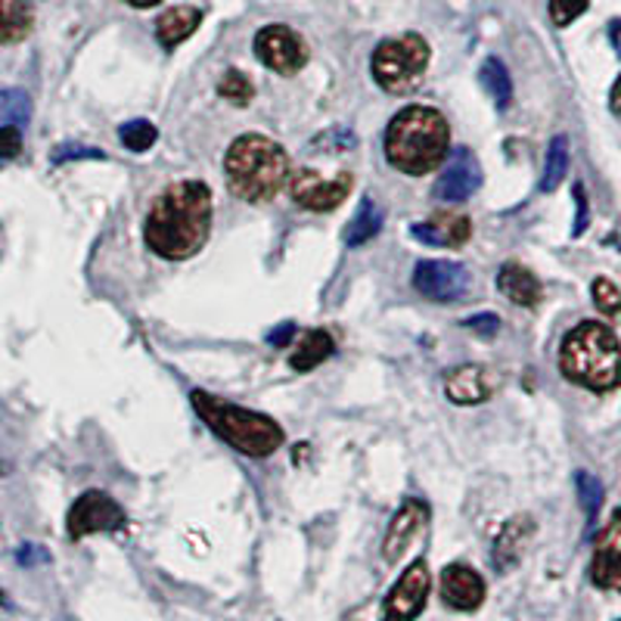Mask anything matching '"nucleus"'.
I'll list each match as a JSON object with an SVG mask.
<instances>
[{
  "instance_id": "19",
  "label": "nucleus",
  "mask_w": 621,
  "mask_h": 621,
  "mask_svg": "<svg viewBox=\"0 0 621 621\" xmlns=\"http://www.w3.org/2000/svg\"><path fill=\"white\" fill-rule=\"evenodd\" d=\"M497 289L513 301V305H522V308H535L541 296H544L541 280H537L529 268H522L519 261H507V264L497 271Z\"/></svg>"
},
{
  "instance_id": "26",
  "label": "nucleus",
  "mask_w": 621,
  "mask_h": 621,
  "mask_svg": "<svg viewBox=\"0 0 621 621\" xmlns=\"http://www.w3.org/2000/svg\"><path fill=\"white\" fill-rule=\"evenodd\" d=\"M32 119V97L20 87H7L0 90V128L3 125H25Z\"/></svg>"
},
{
  "instance_id": "27",
  "label": "nucleus",
  "mask_w": 621,
  "mask_h": 621,
  "mask_svg": "<svg viewBox=\"0 0 621 621\" xmlns=\"http://www.w3.org/2000/svg\"><path fill=\"white\" fill-rule=\"evenodd\" d=\"M218 94H221L224 100L236 103V107H246V103L252 100L256 87H252V82H249L239 69H227V72L221 75V82H218Z\"/></svg>"
},
{
  "instance_id": "3",
  "label": "nucleus",
  "mask_w": 621,
  "mask_h": 621,
  "mask_svg": "<svg viewBox=\"0 0 621 621\" xmlns=\"http://www.w3.org/2000/svg\"><path fill=\"white\" fill-rule=\"evenodd\" d=\"M450 131L445 115L432 107L401 109L386 128V159L405 174H426L445 162Z\"/></svg>"
},
{
  "instance_id": "21",
  "label": "nucleus",
  "mask_w": 621,
  "mask_h": 621,
  "mask_svg": "<svg viewBox=\"0 0 621 621\" xmlns=\"http://www.w3.org/2000/svg\"><path fill=\"white\" fill-rule=\"evenodd\" d=\"M35 13L28 0H0V44H20L32 35Z\"/></svg>"
},
{
  "instance_id": "30",
  "label": "nucleus",
  "mask_w": 621,
  "mask_h": 621,
  "mask_svg": "<svg viewBox=\"0 0 621 621\" xmlns=\"http://www.w3.org/2000/svg\"><path fill=\"white\" fill-rule=\"evenodd\" d=\"M575 485H579V500L581 507H584V513H587V519H597L603 507V482L597 475H591V472H579V475H575Z\"/></svg>"
},
{
  "instance_id": "2",
  "label": "nucleus",
  "mask_w": 621,
  "mask_h": 621,
  "mask_svg": "<svg viewBox=\"0 0 621 621\" xmlns=\"http://www.w3.org/2000/svg\"><path fill=\"white\" fill-rule=\"evenodd\" d=\"M289 156L264 134H243L224 156V181L243 202H268L289 184Z\"/></svg>"
},
{
  "instance_id": "11",
  "label": "nucleus",
  "mask_w": 621,
  "mask_h": 621,
  "mask_svg": "<svg viewBox=\"0 0 621 621\" xmlns=\"http://www.w3.org/2000/svg\"><path fill=\"white\" fill-rule=\"evenodd\" d=\"M413 286L432 301H457L470 289V271L454 261H420L413 271Z\"/></svg>"
},
{
  "instance_id": "33",
  "label": "nucleus",
  "mask_w": 621,
  "mask_h": 621,
  "mask_svg": "<svg viewBox=\"0 0 621 621\" xmlns=\"http://www.w3.org/2000/svg\"><path fill=\"white\" fill-rule=\"evenodd\" d=\"M22 152V131L16 125L0 128V159H16Z\"/></svg>"
},
{
  "instance_id": "24",
  "label": "nucleus",
  "mask_w": 621,
  "mask_h": 621,
  "mask_svg": "<svg viewBox=\"0 0 621 621\" xmlns=\"http://www.w3.org/2000/svg\"><path fill=\"white\" fill-rule=\"evenodd\" d=\"M383 231V209L373 202V199H361V209L355 214V221L348 224V231H345V243L348 246H364L370 243L373 236H380Z\"/></svg>"
},
{
  "instance_id": "14",
  "label": "nucleus",
  "mask_w": 621,
  "mask_h": 621,
  "mask_svg": "<svg viewBox=\"0 0 621 621\" xmlns=\"http://www.w3.org/2000/svg\"><path fill=\"white\" fill-rule=\"evenodd\" d=\"M485 579L467 566V562H450L442 572V600L457 612H475L485 603Z\"/></svg>"
},
{
  "instance_id": "6",
  "label": "nucleus",
  "mask_w": 621,
  "mask_h": 621,
  "mask_svg": "<svg viewBox=\"0 0 621 621\" xmlns=\"http://www.w3.org/2000/svg\"><path fill=\"white\" fill-rule=\"evenodd\" d=\"M373 78L388 94H410L429 69V44L420 35L388 38L373 50Z\"/></svg>"
},
{
  "instance_id": "13",
  "label": "nucleus",
  "mask_w": 621,
  "mask_h": 621,
  "mask_svg": "<svg viewBox=\"0 0 621 621\" xmlns=\"http://www.w3.org/2000/svg\"><path fill=\"white\" fill-rule=\"evenodd\" d=\"M591 581L600 591H619L621 594V507L612 513L609 525L597 537L594 562H591Z\"/></svg>"
},
{
  "instance_id": "16",
  "label": "nucleus",
  "mask_w": 621,
  "mask_h": 621,
  "mask_svg": "<svg viewBox=\"0 0 621 621\" xmlns=\"http://www.w3.org/2000/svg\"><path fill=\"white\" fill-rule=\"evenodd\" d=\"M413 239L426 243V246H445V249H460L467 246V239L472 236V224L467 214H450L438 212L432 214L429 221H420L410 227Z\"/></svg>"
},
{
  "instance_id": "17",
  "label": "nucleus",
  "mask_w": 621,
  "mask_h": 621,
  "mask_svg": "<svg viewBox=\"0 0 621 621\" xmlns=\"http://www.w3.org/2000/svg\"><path fill=\"white\" fill-rule=\"evenodd\" d=\"M532 535H535V519H532V516H513V519L500 529V535L494 541L492 550L494 569H497L500 575H504V572H513L516 566H519V559L525 554Z\"/></svg>"
},
{
  "instance_id": "42",
  "label": "nucleus",
  "mask_w": 621,
  "mask_h": 621,
  "mask_svg": "<svg viewBox=\"0 0 621 621\" xmlns=\"http://www.w3.org/2000/svg\"><path fill=\"white\" fill-rule=\"evenodd\" d=\"M0 472H3V470H0Z\"/></svg>"
},
{
  "instance_id": "41",
  "label": "nucleus",
  "mask_w": 621,
  "mask_h": 621,
  "mask_svg": "<svg viewBox=\"0 0 621 621\" xmlns=\"http://www.w3.org/2000/svg\"><path fill=\"white\" fill-rule=\"evenodd\" d=\"M0 603H3V591H0Z\"/></svg>"
},
{
  "instance_id": "22",
  "label": "nucleus",
  "mask_w": 621,
  "mask_h": 621,
  "mask_svg": "<svg viewBox=\"0 0 621 621\" xmlns=\"http://www.w3.org/2000/svg\"><path fill=\"white\" fill-rule=\"evenodd\" d=\"M333 351H336L333 336H330L326 330H311V333H305V336H301L299 351L293 355V361H289V364H293V370L305 373V370H314L318 364H323Z\"/></svg>"
},
{
  "instance_id": "36",
  "label": "nucleus",
  "mask_w": 621,
  "mask_h": 621,
  "mask_svg": "<svg viewBox=\"0 0 621 621\" xmlns=\"http://www.w3.org/2000/svg\"><path fill=\"white\" fill-rule=\"evenodd\" d=\"M575 206H579V214H575L572 236H581L587 231V221H591V214H587V196H584V187H581V184H575Z\"/></svg>"
},
{
  "instance_id": "5",
  "label": "nucleus",
  "mask_w": 621,
  "mask_h": 621,
  "mask_svg": "<svg viewBox=\"0 0 621 621\" xmlns=\"http://www.w3.org/2000/svg\"><path fill=\"white\" fill-rule=\"evenodd\" d=\"M190 401H194L199 420L212 429L218 438H224L231 448L243 450L249 457H268L283 445V429L264 413L239 408V405H231V401L206 395V392H194Z\"/></svg>"
},
{
  "instance_id": "20",
  "label": "nucleus",
  "mask_w": 621,
  "mask_h": 621,
  "mask_svg": "<svg viewBox=\"0 0 621 621\" xmlns=\"http://www.w3.org/2000/svg\"><path fill=\"white\" fill-rule=\"evenodd\" d=\"M199 22H202V13L196 7H172L156 22V35H159V41L172 50V47H177V44L187 41L194 35L196 28H199Z\"/></svg>"
},
{
  "instance_id": "38",
  "label": "nucleus",
  "mask_w": 621,
  "mask_h": 621,
  "mask_svg": "<svg viewBox=\"0 0 621 621\" xmlns=\"http://www.w3.org/2000/svg\"><path fill=\"white\" fill-rule=\"evenodd\" d=\"M47 559V554H41V550H38V547H22L20 550V562L22 566H32V559Z\"/></svg>"
},
{
  "instance_id": "18",
  "label": "nucleus",
  "mask_w": 621,
  "mask_h": 621,
  "mask_svg": "<svg viewBox=\"0 0 621 621\" xmlns=\"http://www.w3.org/2000/svg\"><path fill=\"white\" fill-rule=\"evenodd\" d=\"M492 392H494L492 376H488L485 367L479 364L457 367V370H450L448 376H445V395H448V401L463 405V408L488 401Z\"/></svg>"
},
{
  "instance_id": "40",
  "label": "nucleus",
  "mask_w": 621,
  "mask_h": 621,
  "mask_svg": "<svg viewBox=\"0 0 621 621\" xmlns=\"http://www.w3.org/2000/svg\"><path fill=\"white\" fill-rule=\"evenodd\" d=\"M125 3H131V7H137V10H147V7H156L159 0H125Z\"/></svg>"
},
{
  "instance_id": "4",
  "label": "nucleus",
  "mask_w": 621,
  "mask_h": 621,
  "mask_svg": "<svg viewBox=\"0 0 621 621\" xmlns=\"http://www.w3.org/2000/svg\"><path fill=\"white\" fill-rule=\"evenodd\" d=\"M559 370L569 383L591 392H612L621 383V345L616 333L606 323H579L562 339Z\"/></svg>"
},
{
  "instance_id": "29",
  "label": "nucleus",
  "mask_w": 621,
  "mask_h": 621,
  "mask_svg": "<svg viewBox=\"0 0 621 621\" xmlns=\"http://www.w3.org/2000/svg\"><path fill=\"white\" fill-rule=\"evenodd\" d=\"M594 305H597V311L606 314V318H612V321H619L621 318V289L612 283L609 277H597L594 280Z\"/></svg>"
},
{
  "instance_id": "31",
  "label": "nucleus",
  "mask_w": 621,
  "mask_h": 621,
  "mask_svg": "<svg viewBox=\"0 0 621 621\" xmlns=\"http://www.w3.org/2000/svg\"><path fill=\"white\" fill-rule=\"evenodd\" d=\"M78 159H107V152L97 147H85V144H63L50 152L53 165H65V162H78Z\"/></svg>"
},
{
  "instance_id": "25",
  "label": "nucleus",
  "mask_w": 621,
  "mask_h": 621,
  "mask_svg": "<svg viewBox=\"0 0 621 621\" xmlns=\"http://www.w3.org/2000/svg\"><path fill=\"white\" fill-rule=\"evenodd\" d=\"M569 172V137H554L547 147V162H544V174H541V194H554L562 177Z\"/></svg>"
},
{
  "instance_id": "10",
  "label": "nucleus",
  "mask_w": 621,
  "mask_h": 621,
  "mask_svg": "<svg viewBox=\"0 0 621 621\" xmlns=\"http://www.w3.org/2000/svg\"><path fill=\"white\" fill-rule=\"evenodd\" d=\"M256 53L261 63L280 75H296L308 63V47L289 25H264L256 35Z\"/></svg>"
},
{
  "instance_id": "7",
  "label": "nucleus",
  "mask_w": 621,
  "mask_h": 621,
  "mask_svg": "<svg viewBox=\"0 0 621 621\" xmlns=\"http://www.w3.org/2000/svg\"><path fill=\"white\" fill-rule=\"evenodd\" d=\"M125 525V510L103 492H85L65 516V532L72 541H82L97 532H119Z\"/></svg>"
},
{
  "instance_id": "34",
  "label": "nucleus",
  "mask_w": 621,
  "mask_h": 621,
  "mask_svg": "<svg viewBox=\"0 0 621 621\" xmlns=\"http://www.w3.org/2000/svg\"><path fill=\"white\" fill-rule=\"evenodd\" d=\"M330 147H339V150H351L355 147V134L351 131H333V134H326V137H321L318 144H314V150H330Z\"/></svg>"
},
{
  "instance_id": "8",
  "label": "nucleus",
  "mask_w": 621,
  "mask_h": 621,
  "mask_svg": "<svg viewBox=\"0 0 621 621\" xmlns=\"http://www.w3.org/2000/svg\"><path fill=\"white\" fill-rule=\"evenodd\" d=\"M429 591H432L429 562L423 557L413 559L405 569V575L395 581V587L388 591L383 621H417L420 612L426 609Z\"/></svg>"
},
{
  "instance_id": "23",
  "label": "nucleus",
  "mask_w": 621,
  "mask_h": 621,
  "mask_svg": "<svg viewBox=\"0 0 621 621\" xmlns=\"http://www.w3.org/2000/svg\"><path fill=\"white\" fill-rule=\"evenodd\" d=\"M479 82H482V87H485V94L494 100V107L497 109L510 107V100H513V82H510L507 65L500 63L497 57H488V60L482 63Z\"/></svg>"
},
{
  "instance_id": "32",
  "label": "nucleus",
  "mask_w": 621,
  "mask_h": 621,
  "mask_svg": "<svg viewBox=\"0 0 621 621\" xmlns=\"http://www.w3.org/2000/svg\"><path fill=\"white\" fill-rule=\"evenodd\" d=\"M587 3L591 0H550V20L559 28H566V25H572L587 10Z\"/></svg>"
},
{
  "instance_id": "39",
  "label": "nucleus",
  "mask_w": 621,
  "mask_h": 621,
  "mask_svg": "<svg viewBox=\"0 0 621 621\" xmlns=\"http://www.w3.org/2000/svg\"><path fill=\"white\" fill-rule=\"evenodd\" d=\"M609 107H612V112L621 119V75L619 82L612 85V94H609Z\"/></svg>"
},
{
  "instance_id": "1",
  "label": "nucleus",
  "mask_w": 621,
  "mask_h": 621,
  "mask_svg": "<svg viewBox=\"0 0 621 621\" xmlns=\"http://www.w3.org/2000/svg\"><path fill=\"white\" fill-rule=\"evenodd\" d=\"M212 234V190L202 181L165 187L152 202L144 236L156 256L184 261L196 256Z\"/></svg>"
},
{
  "instance_id": "37",
  "label": "nucleus",
  "mask_w": 621,
  "mask_h": 621,
  "mask_svg": "<svg viewBox=\"0 0 621 621\" xmlns=\"http://www.w3.org/2000/svg\"><path fill=\"white\" fill-rule=\"evenodd\" d=\"M296 333V323H283V326H277V330H271L268 333V343L271 345H286L289 343V336Z\"/></svg>"
},
{
  "instance_id": "9",
  "label": "nucleus",
  "mask_w": 621,
  "mask_h": 621,
  "mask_svg": "<svg viewBox=\"0 0 621 621\" xmlns=\"http://www.w3.org/2000/svg\"><path fill=\"white\" fill-rule=\"evenodd\" d=\"M289 196L293 202L308 212H333L345 202L351 190V174H339L336 181H323L314 169H299L289 174Z\"/></svg>"
},
{
  "instance_id": "15",
  "label": "nucleus",
  "mask_w": 621,
  "mask_h": 621,
  "mask_svg": "<svg viewBox=\"0 0 621 621\" xmlns=\"http://www.w3.org/2000/svg\"><path fill=\"white\" fill-rule=\"evenodd\" d=\"M426 522L429 507L423 500L410 497V500H405V504L398 507V513L392 516V522H388L386 541H383V559H386L388 566H395L398 559L405 557V550L413 544V537L426 529Z\"/></svg>"
},
{
  "instance_id": "28",
  "label": "nucleus",
  "mask_w": 621,
  "mask_h": 621,
  "mask_svg": "<svg viewBox=\"0 0 621 621\" xmlns=\"http://www.w3.org/2000/svg\"><path fill=\"white\" fill-rule=\"evenodd\" d=\"M119 137H122V144H125L131 152H147L152 144L159 140V131L152 128L150 122L137 119V122L122 125V128H119Z\"/></svg>"
},
{
  "instance_id": "12",
  "label": "nucleus",
  "mask_w": 621,
  "mask_h": 621,
  "mask_svg": "<svg viewBox=\"0 0 621 621\" xmlns=\"http://www.w3.org/2000/svg\"><path fill=\"white\" fill-rule=\"evenodd\" d=\"M482 184V165L475 152L467 147H457L448 159L445 172L435 181V199L438 202H467Z\"/></svg>"
},
{
  "instance_id": "35",
  "label": "nucleus",
  "mask_w": 621,
  "mask_h": 621,
  "mask_svg": "<svg viewBox=\"0 0 621 621\" xmlns=\"http://www.w3.org/2000/svg\"><path fill=\"white\" fill-rule=\"evenodd\" d=\"M467 330H475L479 336L492 339L494 333L500 330V321H497V314H479V318H470V321H467Z\"/></svg>"
}]
</instances>
